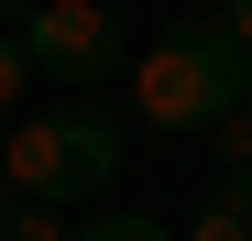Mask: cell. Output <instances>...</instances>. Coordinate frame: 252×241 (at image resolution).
I'll return each instance as SVG.
<instances>
[{
	"mask_svg": "<svg viewBox=\"0 0 252 241\" xmlns=\"http://www.w3.org/2000/svg\"><path fill=\"white\" fill-rule=\"evenodd\" d=\"M241 99H252V55L220 11L176 22L154 55H132V110L154 132H220V120H241Z\"/></svg>",
	"mask_w": 252,
	"mask_h": 241,
	"instance_id": "6da1fadb",
	"label": "cell"
},
{
	"mask_svg": "<svg viewBox=\"0 0 252 241\" xmlns=\"http://www.w3.org/2000/svg\"><path fill=\"white\" fill-rule=\"evenodd\" d=\"M121 143L99 110H55V120H22L11 143H0V176H11V197L22 209H66V197H99L110 176H121Z\"/></svg>",
	"mask_w": 252,
	"mask_h": 241,
	"instance_id": "7a4b0ae2",
	"label": "cell"
},
{
	"mask_svg": "<svg viewBox=\"0 0 252 241\" xmlns=\"http://www.w3.org/2000/svg\"><path fill=\"white\" fill-rule=\"evenodd\" d=\"M22 55L44 77H66V88H99L121 66V22H110V0H33L22 11Z\"/></svg>",
	"mask_w": 252,
	"mask_h": 241,
	"instance_id": "3957f363",
	"label": "cell"
},
{
	"mask_svg": "<svg viewBox=\"0 0 252 241\" xmlns=\"http://www.w3.org/2000/svg\"><path fill=\"white\" fill-rule=\"evenodd\" d=\"M0 241H77V219H66V209H11Z\"/></svg>",
	"mask_w": 252,
	"mask_h": 241,
	"instance_id": "277c9868",
	"label": "cell"
},
{
	"mask_svg": "<svg viewBox=\"0 0 252 241\" xmlns=\"http://www.w3.org/2000/svg\"><path fill=\"white\" fill-rule=\"evenodd\" d=\"M77 241H176V230H164V219H143V209H110V219H88Z\"/></svg>",
	"mask_w": 252,
	"mask_h": 241,
	"instance_id": "5b68a950",
	"label": "cell"
},
{
	"mask_svg": "<svg viewBox=\"0 0 252 241\" xmlns=\"http://www.w3.org/2000/svg\"><path fill=\"white\" fill-rule=\"evenodd\" d=\"M187 241H252V219L230 209V197H208V209H197V230H187Z\"/></svg>",
	"mask_w": 252,
	"mask_h": 241,
	"instance_id": "8992f818",
	"label": "cell"
},
{
	"mask_svg": "<svg viewBox=\"0 0 252 241\" xmlns=\"http://www.w3.org/2000/svg\"><path fill=\"white\" fill-rule=\"evenodd\" d=\"M22 77H33V55H22V33H0V110L22 99Z\"/></svg>",
	"mask_w": 252,
	"mask_h": 241,
	"instance_id": "52a82bcc",
	"label": "cell"
},
{
	"mask_svg": "<svg viewBox=\"0 0 252 241\" xmlns=\"http://www.w3.org/2000/svg\"><path fill=\"white\" fill-rule=\"evenodd\" d=\"M220 153H230V165H252V110H241V120H220Z\"/></svg>",
	"mask_w": 252,
	"mask_h": 241,
	"instance_id": "ba28073f",
	"label": "cell"
},
{
	"mask_svg": "<svg viewBox=\"0 0 252 241\" xmlns=\"http://www.w3.org/2000/svg\"><path fill=\"white\" fill-rule=\"evenodd\" d=\"M208 197H230V209L252 219V165H230V176H220V186H208Z\"/></svg>",
	"mask_w": 252,
	"mask_h": 241,
	"instance_id": "9c48e42d",
	"label": "cell"
},
{
	"mask_svg": "<svg viewBox=\"0 0 252 241\" xmlns=\"http://www.w3.org/2000/svg\"><path fill=\"white\" fill-rule=\"evenodd\" d=\"M220 22L241 33V55H252V0H220Z\"/></svg>",
	"mask_w": 252,
	"mask_h": 241,
	"instance_id": "30bf717a",
	"label": "cell"
},
{
	"mask_svg": "<svg viewBox=\"0 0 252 241\" xmlns=\"http://www.w3.org/2000/svg\"><path fill=\"white\" fill-rule=\"evenodd\" d=\"M110 11H121V0H110Z\"/></svg>",
	"mask_w": 252,
	"mask_h": 241,
	"instance_id": "8fae6325",
	"label": "cell"
}]
</instances>
